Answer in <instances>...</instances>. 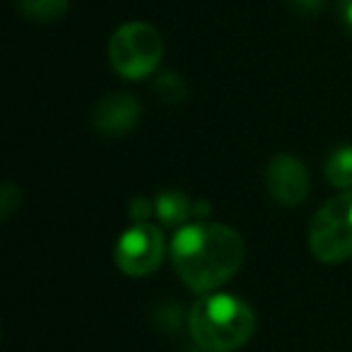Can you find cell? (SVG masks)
<instances>
[{"label":"cell","mask_w":352,"mask_h":352,"mask_svg":"<svg viewBox=\"0 0 352 352\" xmlns=\"http://www.w3.org/2000/svg\"><path fill=\"white\" fill-rule=\"evenodd\" d=\"M155 212L162 220V225H184L191 217L193 203L184 191H162L155 198Z\"/></svg>","instance_id":"cell-8"},{"label":"cell","mask_w":352,"mask_h":352,"mask_svg":"<svg viewBox=\"0 0 352 352\" xmlns=\"http://www.w3.org/2000/svg\"><path fill=\"white\" fill-rule=\"evenodd\" d=\"M256 314L236 294L208 292L188 311V333L206 352H234L251 340Z\"/></svg>","instance_id":"cell-2"},{"label":"cell","mask_w":352,"mask_h":352,"mask_svg":"<svg viewBox=\"0 0 352 352\" xmlns=\"http://www.w3.org/2000/svg\"><path fill=\"white\" fill-rule=\"evenodd\" d=\"M20 198H22V193L15 184L12 182L3 184V191H0V215H3V220H10L12 212L20 208V203H22Z\"/></svg>","instance_id":"cell-12"},{"label":"cell","mask_w":352,"mask_h":352,"mask_svg":"<svg viewBox=\"0 0 352 352\" xmlns=\"http://www.w3.org/2000/svg\"><path fill=\"white\" fill-rule=\"evenodd\" d=\"M152 210H155V206H152L147 198H133L131 208H128V217L133 220V225H138V222H147Z\"/></svg>","instance_id":"cell-13"},{"label":"cell","mask_w":352,"mask_h":352,"mask_svg":"<svg viewBox=\"0 0 352 352\" xmlns=\"http://www.w3.org/2000/svg\"><path fill=\"white\" fill-rule=\"evenodd\" d=\"M268 191L280 206L297 208L304 203L309 193V169L294 155H278L270 160L265 169Z\"/></svg>","instance_id":"cell-6"},{"label":"cell","mask_w":352,"mask_h":352,"mask_svg":"<svg viewBox=\"0 0 352 352\" xmlns=\"http://www.w3.org/2000/svg\"><path fill=\"white\" fill-rule=\"evenodd\" d=\"M289 6H292V10L297 12V15L314 17V15H318V12H321L323 0H289Z\"/></svg>","instance_id":"cell-14"},{"label":"cell","mask_w":352,"mask_h":352,"mask_svg":"<svg viewBox=\"0 0 352 352\" xmlns=\"http://www.w3.org/2000/svg\"><path fill=\"white\" fill-rule=\"evenodd\" d=\"M138 118H140V104L126 92L107 94L104 99H99L92 113L94 128L107 138L126 135L138 126Z\"/></svg>","instance_id":"cell-7"},{"label":"cell","mask_w":352,"mask_h":352,"mask_svg":"<svg viewBox=\"0 0 352 352\" xmlns=\"http://www.w3.org/2000/svg\"><path fill=\"white\" fill-rule=\"evenodd\" d=\"M171 265L188 289L215 292L234 278L246 256V244L236 230L220 222H193L176 232L169 246Z\"/></svg>","instance_id":"cell-1"},{"label":"cell","mask_w":352,"mask_h":352,"mask_svg":"<svg viewBox=\"0 0 352 352\" xmlns=\"http://www.w3.org/2000/svg\"><path fill=\"white\" fill-rule=\"evenodd\" d=\"M326 176L331 186L340 188V191H350L352 188V145H342L328 155L326 160Z\"/></svg>","instance_id":"cell-9"},{"label":"cell","mask_w":352,"mask_h":352,"mask_svg":"<svg viewBox=\"0 0 352 352\" xmlns=\"http://www.w3.org/2000/svg\"><path fill=\"white\" fill-rule=\"evenodd\" d=\"M309 249L321 263L352 258V188L326 201L309 225Z\"/></svg>","instance_id":"cell-3"},{"label":"cell","mask_w":352,"mask_h":352,"mask_svg":"<svg viewBox=\"0 0 352 352\" xmlns=\"http://www.w3.org/2000/svg\"><path fill=\"white\" fill-rule=\"evenodd\" d=\"M164 236L162 230L150 222H138L121 234L113 249V258L121 273L128 278H145L164 258Z\"/></svg>","instance_id":"cell-5"},{"label":"cell","mask_w":352,"mask_h":352,"mask_svg":"<svg viewBox=\"0 0 352 352\" xmlns=\"http://www.w3.org/2000/svg\"><path fill=\"white\" fill-rule=\"evenodd\" d=\"M155 89L160 94L162 102L166 104H182L186 99V87H184V80L176 73H164L157 78Z\"/></svg>","instance_id":"cell-11"},{"label":"cell","mask_w":352,"mask_h":352,"mask_svg":"<svg viewBox=\"0 0 352 352\" xmlns=\"http://www.w3.org/2000/svg\"><path fill=\"white\" fill-rule=\"evenodd\" d=\"M17 8L34 22H56L68 12V0H17Z\"/></svg>","instance_id":"cell-10"},{"label":"cell","mask_w":352,"mask_h":352,"mask_svg":"<svg viewBox=\"0 0 352 352\" xmlns=\"http://www.w3.org/2000/svg\"><path fill=\"white\" fill-rule=\"evenodd\" d=\"M340 17L345 22L347 32L352 34V0H340Z\"/></svg>","instance_id":"cell-15"},{"label":"cell","mask_w":352,"mask_h":352,"mask_svg":"<svg viewBox=\"0 0 352 352\" xmlns=\"http://www.w3.org/2000/svg\"><path fill=\"white\" fill-rule=\"evenodd\" d=\"M164 44L160 32L145 22H128L111 34L109 60L111 68L126 80L147 78L160 65Z\"/></svg>","instance_id":"cell-4"}]
</instances>
